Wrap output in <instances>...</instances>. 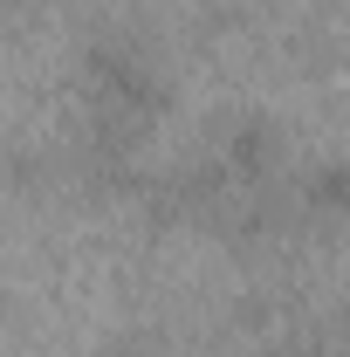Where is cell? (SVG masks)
<instances>
[{
    "mask_svg": "<svg viewBox=\"0 0 350 357\" xmlns=\"http://www.w3.org/2000/svg\"><path fill=\"white\" fill-rule=\"evenodd\" d=\"M83 83H89V117H96V144H103V172H124L144 124L165 110V83L151 69V55L124 35H96L83 55Z\"/></svg>",
    "mask_w": 350,
    "mask_h": 357,
    "instance_id": "obj_1",
    "label": "cell"
},
{
    "mask_svg": "<svg viewBox=\"0 0 350 357\" xmlns=\"http://www.w3.org/2000/svg\"><path fill=\"white\" fill-rule=\"evenodd\" d=\"M309 206L350 220V165H316V172H309Z\"/></svg>",
    "mask_w": 350,
    "mask_h": 357,
    "instance_id": "obj_2",
    "label": "cell"
},
{
    "mask_svg": "<svg viewBox=\"0 0 350 357\" xmlns=\"http://www.w3.org/2000/svg\"><path fill=\"white\" fill-rule=\"evenodd\" d=\"M103 357H151V351H144L137 337H117V344H110V351H103Z\"/></svg>",
    "mask_w": 350,
    "mask_h": 357,
    "instance_id": "obj_3",
    "label": "cell"
}]
</instances>
